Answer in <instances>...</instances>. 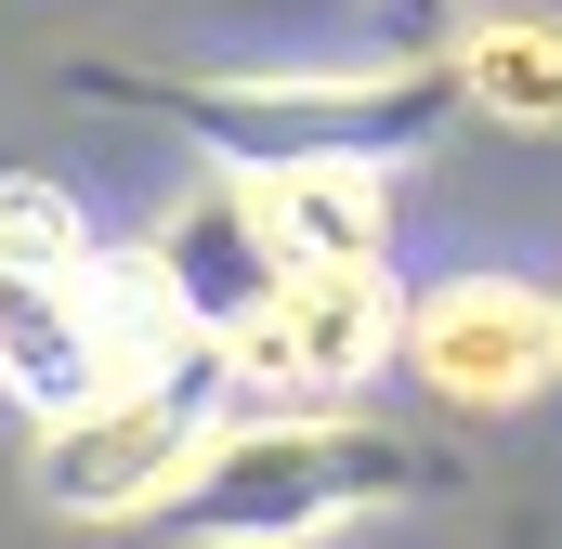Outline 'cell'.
Returning <instances> with one entry per match:
<instances>
[{
    "mask_svg": "<svg viewBox=\"0 0 562 549\" xmlns=\"http://www.w3.org/2000/svg\"><path fill=\"white\" fill-rule=\"evenodd\" d=\"M431 484H445V458L353 393L340 406H236L196 432L157 524L196 549H327V537H367V524L419 511Z\"/></svg>",
    "mask_w": 562,
    "mask_h": 549,
    "instance_id": "cell-1",
    "label": "cell"
},
{
    "mask_svg": "<svg viewBox=\"0 0 562 549\" xmlns=\"http://www.w3.org/2000/svg\"><path fill=\"white\" fill-rule=\"evenodd\" d=\"M79 92L170 119L196 157H419L458 92H445V53H367V66H210V79H170V66H79Z\"/></svg>",
    "mask_w": 562,
    "mask_h": 549,
    "instance_id": "cell-2",
    "label": "cell"
},
{
    "mask_svg": "<svg viewBox=\"0 0 562 549\" xmlns=\"http://www.w3.org/2000/svg\"><path fill=\"white\" fill-rule=\"evenodd\" d=\"M393 327H406L393 262H288L210 340V393L223 406H340V393H380L393 380Z\"/></svg>",
    "mask_w": 562,
    "mask_h": 549,
    "instance_id": "cell-3",
    "label": "cell"
},
{
    "mask_svg": "<svg viewBox=\"0 0 562 549\" xmlns=\"http://www.w3.org/2000/svg\"><path fill=\"white\" fill-rule=\"evenodd\" d=\"M105 236L53 170H0V393L26 418L105 393V301H92Z\"/></svg>",
    "mask_w": 562,
    "mask_h": 549,
    "instance_id": "cell-4",
    "label": "cell"
},
{
    "mask_svg": "<svg viewBox=\"0 0 562 549\" xmlns=\"http://www.w3.org/2000/svg\"><path fill=\"white\" fill-rule=\"evenodd\" d=\"M210 418H223L210 380H105L79 406L26 418V497L53 524H157Z\"/></svg>",
    "mask_w": 562,
    "mask_h": 549,
    "instance_id": "cell-5",
    "label": "cell"
},
{
    "mask_svg": "<svg viewBox=\"0 0 562 549\" xmlns=\"http://www.w3.org/2000/svg\"><path fill=\"white\" fill-rule=\"evenodd\" d=\"M393 367L419 380V406L445 418H524L562 393V288L550 274H431L393 327Z\"/></svg>",
    "mask_w": 562,
    "mask_h": 549,
    "instance_id": "cell-6",
    "label": "cell"
},
{
    "mask_svg": "<svg viewBox=\"0 0 562 549\" xmlns=\"http://www.w3.org/2000/svg\"><path fill=\"white\" fill-rule=\"evenodd\" d=\"M223 170H236V197H249L276 274L288 262H393L406 157H353V144H327V157H223Z\"/></svg>",
    "mask_w": 562,
    "mask_h": 549,
    "instance_id": "cell-7",
    "label": "cell"
},
{
    "mask_svg": "<svg viewBox=\"0 0 562 549\" xmlns=\"http://www.w3.org/2000/svg\"><path fill=\"white\" fill-rule=\"evenodd\" d=\"M458 119L510 144H562V0H458V26L431 40Z\"/></svg>",
    "mask_w": 562,
    "mask_h": 549,
    "instance_id": "cell-8",
    "label": "cell"
},
{
    "mask_svg": "<svg viewBox=\"0 0 562 549\" xmlns=\"http://www.w3.org/2000/svg\"><path fill=\"white\" fill-rule=\"evenodd\" d=\"M132 249H144V274L196 314V340H223V327L276 288V249H262V223H249V197H236V170H223V157H210V170L144 223Z\"/></svg>",
    "mask_w": 562,
    "mask_h": 549,
    "instance_id": "cell-9",
    "label": "cell"
},
{
    "mask_svg": "<svg viewBox=\"0 0 562 549\" xmlns=\"http://www.w3.org/2000/svg\"><path fill=\"white\" fill-rule=\"evenodd\" d=\"M367 13H380V40H393V53H431V40L458 26V0H367Z\"/></svg>",
    "mask_w": 562,
    "mask_h": 549,
    "instance_id": "cell-10",
    "label": "cell"
},
{
    "mask_svg": "<svg viewBox=\"0 0 562 549\" xmlns=\"http://www.w3.org/2000/svg\"><path fill=\"white\" fill-rule=\"evenodd\" d=\"M550 288H562V274H550Z\"/></svg>",
    "mask_w": 562,
    "mask_h": 549,
    "instance_id": "cell-11",
    "label": "cell"
}]
</instances>
